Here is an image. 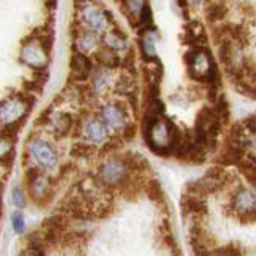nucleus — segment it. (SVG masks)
<instances>
[{
    "label": "nucleus",
    "mask_w": 256,
    "mask_h": 256,
    "mask_svg": "<svg viewBox=\"0 0 256 256\" xmlns=\"http://www.w3.org/2000/svg\"><path fill=\"white\" fill-rule=\"evenodd\" d=\"M102 45L116 52L126 50V36L120 30H112L110 34H106L102 37Z\"/></svg>",
    "instance_id": "nucleus-15"
},
{
    "label": "nucleus",
    "mask_w": 256,
    "mask_h": 256,
    "mask_svg": "<svg viewBox=\"0 0 256 256\" xmlns=\"http://www.w3.org/2000/svg\"><path fill=\"white\" fill-rule=\"evenodd\" d=\"M46 5L50 8H54L56 6V0H46Z\"/></svg>",
    "instance_id": "nucleus-31"
},
{
    "label": "nucleus",
    "mask_w": 256,
    "mask_h": 256,
    "mask_svg": "<svg viewBox=\"0 0 256 256\" xmlns=\"http://www.w3.org/2000/svg\"><path fill=\"white\" fill-rule=\"evenodd\" d=\"M82 134L86 141H90L93 144H102L109 140V132H108V125L102 122L101 118H96V117H88L85 118V122L82 125Z\"/></svg>",
    "instance_id": "nucleus-7"
},
{
    "label": "nucleus",
    "mask_w": 256,
    "mask_h": 256,
    "mask_svg": "<svg viewBox=\"0 0 256 256\" xmlns=\"http://www.w3.org/2000/svg\"><path fill=\"white\" fill-rule=\"evenodd\" d=\"M125 4V13L128 14V21H130L133 26H138V22L134 20L140 21V14H141V10L144 8V0H124Z\"/></svg>",
    "instance_id": "nucleus-17"
},
{
    "label": "nucleus",
    "mask_w": 256,
    "mask_h": 256,
    "mask_svg": "<svg viewBox=\"0 0 256 256\" xmlns=\"http://www.w3.org/2000/svg\"><path fill=\"white\" fill-rule=\"evenodd\" d=\"M109 82H110V74L106 70V68L100 69L93 77V90L94 92H104L109 86Z\"/></svg>",
    "instance_id": "nucleus-19"
},
{
    "label": "nucleus",
    "mask_w": 256,
    "mask_h": 256,
    "mask_svg": "<svg viewBox=\"0 0 256 256\" xmlns=\"http://www.w3.org/2000/svg\"><path fill=\"white\" fill-rule=\"evenodd\" d=\"M178 4L181 8H186V4H188V0H178Z\"/></svg>",
    "instance_id": "nucleus-32"
},
{
    "label": "nucleus",
    "mask_w": 256,
    "mask_h": 256,
    "mask_svg": "<svg viewBox=\"0 0 256 256\" xmlns=\"http://www.w3.org/2000/svg\"><path fill=\"white\" fill-rule=\"evenodd\" d=\"M21 61L34 69H46V52L37 40L36 42L24 44L21 50Z\"/></svg>",
    "instance_id": "nucleus-9"
},
{
    "label": "nucleus",
    "mask_w": 256,
    "mask_h": 256,
    "mask_svg": "<svg viewBox=\"0 0 256 256\" xmlns=\"http://www.w3.org/2000/svg\"><path fill=\"white\" fill-rule=\"evenodd\" d=\"M154 30V29H152ZM152 30L149 36H142L141 40V48H142V58L149 61L156 58V46H154V38H152Z\"/></svg>",
    "instance_id": "nucleus-20"
},
{
    "label": "nucleus",
    "mask_w": 256,
    "mask_h": 256,
    "mask_svg": "<svg viewBox=\"0 0 256 256\" xmlns=\"http://www.w3.org/2000/svg\"><path fill=\"white\" fill-rule=\"evenodd\" d=\"M82 18H84L86 26L90 28L92 30L98 32V34H104L106 29L109 28L110 14L109 13H102L98 6L88 4L86 6L82 8Z\"/></svg>",
    "instance_id": "nucleus-8"
},
{
    "label": "nucleus",
    "mask_w": 256,
    "mask_h": 256,
    "mask_svg": "<svg viewBox=\"0 0 256 256\" xmlns=\"http://www.w3.org/2000/svg\"><path fill=\"white\" fill-rule=\"evenodd\" d=\"M52 133L54 138H64V136H68L72 128H74V118H72L69 114H62V112H60V114H56L54 117H52Z\"/></svg>",
    "instance_id": "nucleus-12"
},
{
    "label": "nucleus",
    "mask_w": 256,
    "mask_h": 256,
    "mask_svg": "<svg viewBox=\"0 0 256 256\" xmlns=\"http://www.w3.org/2000/svg\"><path fill=\"white\" fill-rule=\"evenodd\" d=\"M246 156L256 162V134H254V138H248V142H246Z\"/></svg>",
    "instance_id": "nucleus-27"
},
{
    "label": "nucleus",
    "mask_w": 256,
    "mask_h": 256,
    "mask_svg": "<svg viewBox=\"0 0 256 256\" xmlns=\"http://www.w3.org/2000/svg\"><path fill=\"white\" fill-rule=\"evenodd\" d=\"M140 26L141 28H152V12L149 5L146 4L144 8L141 10V14H140Z\"/></svg>",
    "instance_id": "nucleus-24"
},
{
    "label": "nucleus",
    "mask_w": 256,
    "mask_h": 256,
    "mask_svg": "<svg viewBox=\"0 0 256 256\" xmlns=\"http://www.w3.org/2000/svg\"><path fill=\"white\" fill-rule=\"evenodd\" d=\"M122 133H124V138L125 140H132L133 136L136 134V125L134 124H126Z\"/></svg>",
    "instance_id": "nucleus-28"
},
{
    "label": "nucleus",
    "mask_w": 256,
    "mask_h": 256,
    "mask_svg": "<svg viewBox=\"0 0 256 256\" xmlns=\"http://www.w3.org/2000/svg\"><path fill=\"white\" fill-rule=\"evenodd\" d=\"M146 192H148V196H149L152 200H156V202H162V200H164L162 188H160V184H158L156 180H150V181L148 182Z\"/></svg>",
    "instance_id": "nucleus-23"
},
{
    "label": "nucleus",
    "mask_w": 256,
    "mask_h": 256,
    "mask_svg": "<svg viewBox=\"0 0 256 256\" xmlns=\"http://www.w3.org/2000/svg\"><path fill=\"white\" fill-rule=\"evenodd\" d=\"M190 2H192V4H196V5H198L200 2H202V0H190Z\"/></svg>",
    "instance_id": "nucleus-33"
},
{
    "label": "nucleus",
    "mask_w": 256,
    "mask_h": 256,
    "mask_svg": "<svg viewBox=\"0 0 256 256\" xmlns=\"http://www.w3.org/2000/svg\"><path fill=\"white\" fill-rule=\"evenodd\" d=\"M116 90L118 94H125L128 96L130 93L136 92V85L133 80L128 77V76H122L118 80H117V84H116Z\"/></svg>",
    "instance_id": "nucleus-22"
},
{
    "label": "nucleus",
    "mask_w": 256,
    "mask_h": 256,
    "mask_svg": "<svg viewBox=\"0 0 256 256\" xmlns=\"http://www.w3.org/2000/svg\"><path fill=\"white\" fill-rule=\"evenodd\" d=\"M128 173H130V166L125 164L122 157H116L108 160L106 164L100 166L98 180L109 188H120L125 186L128 180Z\"/></svg>",
    "instance_id": "nucleus-1"
},
{
    "label": "nucleus",
    "mask_w": 256,
    "mask_h": 256,
    "mask_svg": "<svg viewBox=\"0 0 256 256\" xmlns=\"http://www.w3.org/2000/svg\"><path fill=\"white\" fill-rule=\"evenodd\" d=\"M98 34V32H96ZM94 34V30H86V29H82L78 30L76 34V42H77V48L80 52L84 53H94L98 48L101 46V40L98 38V36Z\"/></svg>",
    "instance_id": "nucleus-11"
},
{
    "label": "nucleus",
    "mask_w": 256,
    "mask_h": 256,
    "mask_svg": "<svg viewBox=\"0 0 256 256\" xmlns=\"http://www.w3.org/2000/svg\"><path fill=\"white\" fill-rule=\"evenodd\" d=\"M94 58L98 61L100 66L106 68V69H116V68H120L122 66V60H120V56L117 54L116 50H110V48L104 46V48H98V50L94 52Z\"/></svg>",
    "instance_id": "nucleus-13"
},
{
    "label": "nucleus",
    "mask_w": 256,
    "mask_h": 256,
    "mask_svg": "<svg viewBox=\"0 0 256 256\" xmlns=\"http://www.w3.org/2000/svg\"><path fill=\"white\" fill-rule=\"evenodd\" d=\"M214 110H216V116L221 120V124H228L229 116H230V109H229V104L228 101L224 100V96H220L218 100L214 101Z\"/></svg>",
    "instance_id": "nucleus-21"
},
{
    "label": "nucleus",
    "mask_w": 256,
    "mask_h": 256,
    "mask_svg": "<svg viewBox=\"0 0 256 256\" xmlns=\"http://www.w3.org/2000/svg\"><path fill=\"white\" fill-rule=\"evenodd\" d=\"M12 226H13L14 232H18V234H22V232H24L26 224H24V218H22L21 213H13L12 214Z\"/></svg>",
    "instance_id": "nucleus-26"
},
{
    "label": "nucleus",
    "mask_w": 256,
    "mask_h": 256,
    "mask_svg": "<svg viewBox=\"0 0 256 256\" xmlns=\"http://www.w3.org/2000/svg\"><path fill=\"white\" fill-rule=\"evenodd\" d=\"M184 61L189 66V74L192 78L206 82V77L213 68L212 54L206 48H192V52L186 53Z\"/></svg>",
    "instance_id": "nucleus-2"
},
{
    "label": "nucleus",
    "mask_w": 256,
    "mask_h": 256,
    "mask_svg": "<svg viewBox=\"0 0 256 256\" xmlns=\"http://www.w3.org/2000/svg\"><path fill=\"white\" fill-rule=\"evenodd\" d=\"M214 254H238L240 250H236V248L232 246H226V248H218V250L213 252Z\"/></svg>",
    "instance_id": "nucleus-29"
},
{
    "label": "nucleus",
    "mask_w": 256,
    "mask_h": 256,
    "mask_svg": "<svg viewBox=\"0 0 256 256\" xmlns=\"http://www.w3.org/2000/svg\"><path fill=\"white\" fill-rule=\"evenodd\" d=\"M12 202L14 206L18 208H24V205H26V198H24V192L20 186H16L13 189V194H12Z\"/></svg>",
    "instance_id": "nucleus-25"
},
{
    "label": "nucleus",
    "mask_w": 256,
    "mask_h": 256,
    "mask_svg": "<svg viewBox=\"0 0 256 256\" xmlns=\"http://www.w3.org/2000/svg\"><path fill=\"white\" fill-rule=\"evenodd\" d=\"M70 72H72V77H76V80H80V82H84V80H86L88 77H90L92 61L86 56V53L80 52V50L72 53V58H70Z\"/></svg>",
    "instance_id": "nucleus-10"
},
{
    "label": "nucleus",
    "mask_w": 256,
    "mask_h": 256,
    "mask_svg": "<svg viewBox=\"0 0 256 256\" xmlns=\"http://www.w3.org/2000/svg\"><path fill=\"white\" fill-rule=\"evenodd\" d=\"M232 212H234L242 222L256 221V194L253 190L240 189L230 200Z\"/></svg>",
    "instance_id": "nucleus-3"
},
{
    "label": "nucleus",
    "mask_w": 256,
    "mask_h": 256,
    "mask_svg": "<svg viewBox=\"0 0 256 256\" xmlns=\"http://www.w3.org/2000/svg\"><path fill=\"white\" fill-rule=\"evenodd\" d=\"M29 152H30L32 160H34L38 166L45 168V170H50V168H54L58 165V154H56V150L50 144H46L42 140L32 141L29 146Z\"/></svg>",
    "instance_id": "nucleus-5"
},
{
    "label": "nucleus",
    "mask_w": 256,
    "mask_h": 256,
    "mask_svg": "<svg viewBox=\"0 0 256 256\" xmlns=\"http://www.w3.org/2000/svg\"><path fill=\"white\" fill-rule=\"evenodd\" d=\"M76 2V6L78 8V10H82L84 6H86L88 4H90V0H74Z\"/></svg>",
    "instance_id": "nucleus-30"
},
{
    "label": "nucleus",
    "mask_w": 256,
    "mask_h": 256,
    "mask_svg": "<svg viewBox=\"0 0 256 256\" xmlns=\"http://www.w3.org/2000/svg\"><path fill=\"white\" fill-rule=\"evenodd\" d=\"M94 146H96V144H93V142L78 141V142L74 144V146H72L70 154L74 156V157H90V156H93L94 152H96Z\"/></svg>",
    "instance_id": "nucleus-18"
},
{
    "label": "nucleus",
    "mask_w": 256,
    "mask_h": 256,
    "mask_svg": "<svg viewBox=\"0 0 256 256\" xmlns=\"http://www.w3.org/2000/svg\"><path fill=\"white\" fill-rule=\"evenodd\" d=\"M229 12V6L228 4L224 2H212L206 8V20L210 22H218L221 20L226 18V14Z\"/></svg>",
    "instance_id": "nucleus-16"
},
{
    "label": "nucleus",
    "mask_w": 256,
    "mask_h": 256,
    "mask_svg": "<svg viewBox=\"0 0 256 256\" xmlns=\"http://www.w3.org/2000/svg\"><path fill=\"white\" fill-rule=\"evenodd\" d=\"M100 118L108 125L109 130H112L114 133L124 132L125 125L128 124L125 109L120 106V104H114V102H109V104H106V106L101 108Z\"/></svg>",
    "instance_id": "nucleus-6"
},
{
    "label": "nucleus",
    "mask_w": 256,
    "mask_h": 256,
    "mask_svg": "<svg viewBox=\"0 0 256 256\" xmlns=\"http://www.w3.org/2000/svg\"><path fill=\"white\" fill-rule=\"evenodd\" d=\"M30 192H32V197L37 202H45L46 198L52 197V190H50V180L45 178V176L40 174L37 180H34L30 184Z\"/></svg>",
    "instance_id": "nucleus-14"
},
{
    "label": "nucleus",
    "mask_w": 256,
    "mask_h": 256,
    "mask_svg": "<svg viewBox=\"0 0 256 256\" xmlns=\"http://www.w3.org/2000/svg\"><path fill=\"white\" fill-rule=\"evenodd\" d=\"M29 110L30 108L26 100L21 94H14L13 98L5 100L2 104V122L4 125H21V122L29 114Z\"/></svg>",
    "instance_id": "nucleus-4"
}]
</instances>
